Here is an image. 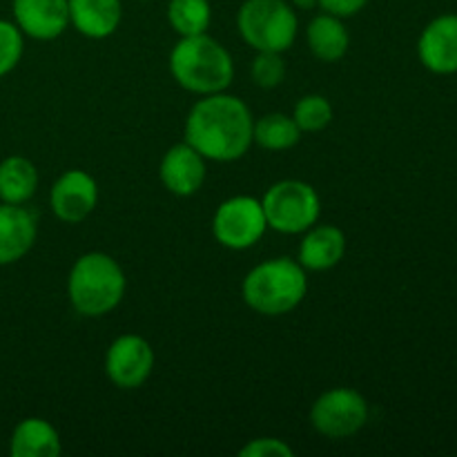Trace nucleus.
<instances>
[{"label":"nucleus","mask_w":457,"mask_h":457,"mask_svg":"<svg viewBox=\"0 0 457 457\" xmlns=\"http://www.w3.org/2000/svg\"><path fill=\"white\" fill-rule=\"evenodd\" d=\"M254 119L239 96L219 92L195 103L186 120V143L205 161L232 163L253 145Z\"/></svg>","instance_id":"nucleus-1"},{"label":"nucleus","mask_w":457,"mask_h":457,"mask_svg":"<svg viewBox=\"0 0 457 457\" xmlns=\"http://www.w3.org/2000/svg\"><path fill=\"white\" fill-rule=\"evenodd\" d=\"M170 71L183 89L199 96L226 92L235 80V61L208 34L181 36L170 52Z\"/></svg>","instance_id":"nucleus-2"},{"label":"nucleus","mask_w":457,"mask_h":457,"mask_svg":"<svg viewBox=\"0 0 457 457\" xmlns=\"http://www.w3.org/2000/svg\"><path fill=\"white\" fill-rule=\"evenodd\" d=\"M308 293L306 270L290 257L268 259L245 275L241 297L254 312L279 317L295 311Z\"/></svg>","instance_id":"nucleus-3"},{"label":"nucleus","mask_w":457,"mask_h":457,"mask_svg":"<svg viewBox=\"0 0 457 457\" xmlns=\"http://www.w3.org/2000/svg\"><path fill=\"white\" fill-rule=\"evenodd\" d=\"M125 284V272L114 257L87 253L71 266L67 295L79 315L103 317L123 302Z\"/></svg>","instance_id":"nucleus-4"},{"label":"nucleus","mask_w":457,"mask_h":457,"mask_svg":"<svg viewBox=\"0 0 457 457\" xmlns=\"http://www.w3.org/2000/svg\"><path fill=\"white\" fill-rule=\"evenodd\" d=\"M239 36L254 52H279L293 47L299 21L286 0H245L237 13Z\"/></svg>","instance_id":"nucleus-5"},{"label":"nucleus","mask_w":457,"mask_h":457,"mask_svg":"<svg viewBox=\"0 0 457 457\" xmlns=\"http://www.w3.org/2000/svg\"><path fill=\"white\" fill-rule=\"evenodd\" d=\"M268 228L281 235H302L317 223L321 201L315 187L297 179H284L266 190L262 199Z\"/></svg>","instance_id":"nucleus-6"},{"label":"nucleus","mask_w":457,"mask_h":457,"mask_svg":"<svg viewBox=\"0 0 457 457\" xmlns=\"http://www.w3.org/2000/svg\"><path fill=\"white\" fill-rule=\"evenodd\" d=\"M369 422V402L355 388H330L321 393L311 409V424L330 440H344L360 433Z\"/></svg>","instance_id":"nucleus-7"},{"label":"nucleus","mask_w":457,"mask_h":457,"mask_svg":"<svg viewBox=\"0 0 457 457\" xmlns=\"http://www.w3.org/2000/svg\"><path fill=\"white\" fill-rule=\"evenodd\" d=\"M268 230L262 201L254 196H230L217 208L212 217V235L223 248L245 250L259 244Z\"/></svg>","instance_id":"nucleus-8"},{"label":"nucleus","mask_w":457,"mask_h":457,"mask_svg":"<svg viewBox=\"0 0 457 457\" xmlns=\"http://www.w3.org/2000/svg\"><path fill=\"white\" fill-rule=\"evenodd\" d=\"M154 369V351L141 335H120L105 353V375L116 388L134 391L143 386Z\"/></svg>","instance_id":"nucleus-9"},{"label":"nucleus","mask_w":457,"mask_h":457,"mask_svg":"<svg viewBox=\"0 0 457 457\" xmlns=\"http://www.w3.org/2000/svg\"><path fill=\"white\" fill-rule=\"evenodd\" d=\"M98 204V183L85 170H67L49 192V205L56 219L65 223H80L94 212Z\"/></svg>","instance_id":"nucleus-10"},{"label":"nucleus","mask_w":457,"mask_h":457,"mask_svg":"<svg viewBox=\"0 0 457 457\" xmlns=\"http://www.w3.org/2000/svg\"><path fill=\"white\" fill-rule=\"evenodd\" d=\"M420 62L433 74L457 71V13L437 16L424 27L418 40Z\"/></svg>","instance_id":"nucleus-11"},{"label":"nucleus","mask_w":457,"mask_h":457,"mask_svg":"<svg viewBox=\"0 0 457 457\" xmlns=\"http://www.w3.org/2000/svg\"><path fill=\"white\" fill-rule=\"evenodd\" d=\"M159 174L165 190L174 196H192L205 183V159L190 143H177L161 159Z\"/></svg>","instance_id":"nucleus-12"},{"label":"nucleus","mask_w":457,"mask_h":457,"mask_svg":"<svg viewBox=\"0 0 457 457\" xmlns=\"http://www.w3.org/2000/svg\"><path fill=\"white\" fill-rule=\"evenodd\" d=\"M18 29L34 40H54L70 25L67 0H13Z\"/></svg>","instance_id":"nucleus-13"},{"label":"nucleus","mask_w":457,"mask_h":457,"mask_svg":"<svg viewBox=\"0 0 457 457\" xmlns=\"http://www.w3.org/2000/svg\"><path fill=\"white\" fill-rule=\"evenodd\" d=\"M36 217L13 204H0V266L16 263L34 248Z\"/></svg>","instance_id":"nucleus-14"},{"label":"nucleus","mask_w":457,"mask_h":457,"mask_svg":"<svg viewBox=\"0 0 457 457\" xmlns=\"http://www.w3.org/2000/svg\"><path fill=\"white\" fill-rule=\"evenodd\" d=\"M346 254V235L337 226H312L303 232L297 262L303 270L324 272L337 266Z\"/></svg>","instance_id":"nucleus-15"},{"label":"nucleus","mask_w":457,"mask_h":457,"mask_svg":"<svg viewBox=\"0 0 457 457\" xmlns=\"http://www.w3.org/2000/svg\"><path fill=\"white\" fill-rule=\"evenodd\" d=\"M70 25L87 38L101 40L114 34L123 18L120 0H67Z\"/></svg>","instance_id":"nucleus-16"},{"label":"nucleus","mask_w":457,"mask_h":457,"mask_svg":"<svg viewBox=\"0 0 457 457\" xmlns=\"http://www.w3.org/2000/svg\"><path fill=\"white\" fill-rule=\"evenodd\" d=\"M61 451V436L43 418H27L18 422L9 440V453L13 457H58Z\"/></svg>","instance_id":"nucleus-17"},{"label":"nucleus","mask_w":457,"mask_h":457,"mask_svg":"<svg viewBox=\"0 0 457 457\" xmlns=\"http://www.w3.org/2000/svg\"><path fill=\"white\" fill-rule=\"evenodd\" d=\"M306 40L311 54L324 62H335L346 56L351 47V36L342 18L333 13H320L311 21L306 29Z\"/></svg>","instance_id":"nucleus-18"},{"label":"nucleus","mask_w":457,"mask_h":457,"mask_svg":"<svg viewBox=\"0 0 457 457\" xmlns=\"http://www.w3.org/2000/svg\"><path fill=\"white\" fill-rule=\"evenodd\" d=\"M38 170L25 156H7L0 161V201L22 205L36 195Z\"/></svg>","instance_id":"nucleus-19"},{"label":"nucleus","mask_w":457,"mask_h":457,"mask_svg":"<svg viewBox=\"0 0 457 457\" xmlns=\"http://www.w3.org/2000/svg\"><path fill=\"white\" fill-rule=\"evenodd\" d=\"M302 138V129L297 128L293 116H286L275 112L254 120L253 143L270 152H284L295 147Z\"/></svg>","instance_id":"nucleus-20"},{"label":"nucleus","mask_w":457,"mask_h":457,"mask_svg":"<svg viewBox=\"0 0 457 457\" xmlns=\"http://www.w3.org/2000/svg\"><path fill=\"white\" fill-rule=\"evenodd\" d=\"M168 21L179 36L205 34L212 21V9L208 0H170Z\"/></svg>","instance_id":"nucleus-21"},{"label":"nucleus","mask_w":457,"mask_h":457,"mask_svg":"<svg viewBox=\"0 0 457 457\" xmlns=\"http://www.w3.org/2000/svg\"><path fill=\"white\" fill-rule=\"evenodd\" d=\"M293 119L302 132H321L333 120V105L321 94H308L299 98L293 110Z\"/></svg>","instance_id":"nucleus-22"},{"label":"nucleus","mask_w":457,"mask_h":457,"mask_svg":"<svg viewBox=\"0 0 457 457\" xmlns=\"http://www.w3.org/2000/svg\"><path fill=\"white\" fill-rule=\"evenodd\" d=\"M286 62L279 52H257L253 61V80L262 89H275L284 83Z\"/></svg>","instance_id":"nucleus-23"},{"label":"nucleus","mask_w":457,"mask_h":457,"mask_svg":"<svg viewBox=\"0 0 457 457\" xmlns=\"http://www.w3.org/2000/svg\"><path fill=\"white\" fill-rule=\"evenodd\" d=\"M22 31L16 22L0 21V76L9 74L22 58Z\"/></svg>","instance_id":"nucleus-24"},{"label":"nucleus","mask_w":457,"mask_h":457,"mask_svg":"<svg viewBox=\"0 0 457 457\" xmlns=\"http://www.w3.org/2000/svg\"><path fill=\"white\" fill-rule=\"evenodd\" d=\"M241 457H293L295 451L288 442L277 440V437H259L248 442L239 451Z\"/></svg>","instance_id":"nucleus-25"},{"label":"nucleus","mask_w":457,"mask_h":457,"mask_svg":"<svg viewBox=\"0 0 457 457\" xmlns=\"http://www.w3.org/2000/svg\"><path fill=\"white\" fill-rule=\"evenodd\" d=\"M369 0H320V7L326 13H333L337 18H348L360 13Z\"/></svg>","instance_id":"nucleus-26"},{"label":"nucleus","mask_w":457,"mask_h":457,"mask_svg":"<svg viewBox=\"0 0 457 457\" xmlns=\"http://www.w3.org/2000/svg\"><path fill=\"white\" fill-rule=\"evenodd\" d=\"M293 4L297 9H303V12H311V9H315L320 4V0H293Z\"/></svg>","instance_id":"nucleus-27"}]
</instances>
